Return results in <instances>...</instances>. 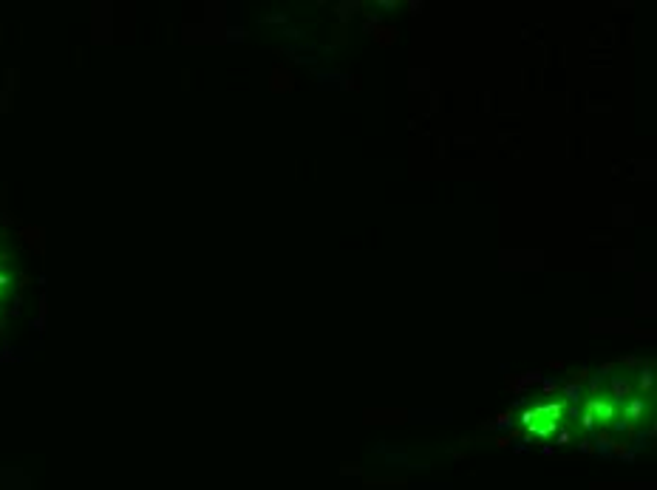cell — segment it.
I'll list each match as a JSON object with an SVG mask.
<instances>
[{
  "instance_id": "cell-1",
  "label": "cell",
  "mask_w": 657,
  "mask_h": 490,
  "mask_svg": "<svg viewBox=\"0 0 657 490\" xmlns=\"http://www.w3.org/2000/svg\"><path fill=\"white\" fill-rule=\"evenodd\" d=\"M587 408H589V414H592V420H598L600 425H609L612 420H618V402H615L612 397L592 399Z\"/></svg>"
},
{
  "instance_id": "cell-2",
  "label": "cell",
  "mask_w": 657,
  "mask_h": 490,
  "mask_svg": "<svg viewBox=\"0 0 657 490\" xmlns=\"http://www.w3.org/2000/svg\"><path fill=\"white\" fill-rule=\"evenodd\" d=\"M11 286V275L9 272H0V292H3V289H9Z\"/></svg>"
},
{
  "instance_id": "cell-3",
  "label": "cell",
  "mask_w": 657,
  "mask_h": 490,
  "mask_svg": "<svg viewBox=\"0 0 657 490\" xmlns=\"http://www.w3.org/2000/svg\"><path fill=\"white\" fill-rule=\"evenodd\" d=\"M0 261H6V255H0Z\"/></svg>"
},
{
  "instance_id": "cell-4",
  "label": "cell",
  "mask_w": 657,
  "mask_h": 490,
  "mask_svg": "<svg viewBox=\"0 0 657 490\" xmlns=\"http://www.w3.org/2000/svg\"><path fill=\"white\" fill-rule=\"evenodd\" d=\"M0 309H3V303H0Z\"/></svg>"
}]
</instances>
